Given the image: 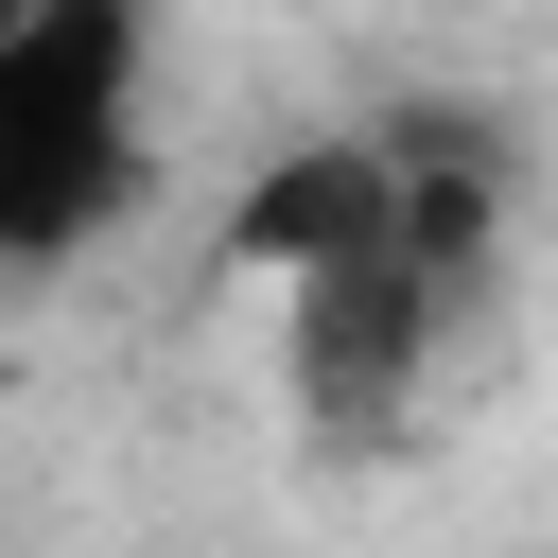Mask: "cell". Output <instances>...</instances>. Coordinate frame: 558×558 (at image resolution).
Returning a JSON list of instances; mask_svg holds the SVG:
<instances>
[{
	"instance_id": "3957f363",
	"label": "cell",
	"mask_w": 558,
	"mask_h": 558,
	"mask_svg": "<svg viewBox=\"0 0 558 558\" xmlns=\"http://www.w3.org/2000/svg\"><path fill=\"white\" fill-rule=\"evenodd\" d=\"M279 314H296V384H314V418H331V436H366V418H401V401H418V349H436L453 279L366 262V279H314V296H279Z\"/></svg>"
},
{
	"instance_id": "7a4b0ae2",
	"label": "cell",
	"mask_w": 558,
	"mask_h": 558,
	"mask_svg": "<svg viewBox=\"0 0 558 558\" xmlns=\"http://www.w3.org/2000/svg\"><path fill=\"white\" fill-rule=\"evenodd\" d=\"M366 262H401V140H279L227 192V279L314 296V279H366Z\"/></svg>"
},
{
	"instance_id": "6da1fadb",
	"label": "cell",
	"mask_w": 558,
	"mask_h": 558,
	"mask_svg": "<svg viewBox=\"0 0 558 558\" xmlns=\"http://www.w3.org/2000/svg\"><path fill=\"white\" fill-rule=\"evenodd\" d=\"M122 192H140V17L122 0L0 17V262L105 244Z\"/></svg>"
}]
</instances>
